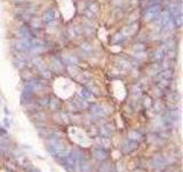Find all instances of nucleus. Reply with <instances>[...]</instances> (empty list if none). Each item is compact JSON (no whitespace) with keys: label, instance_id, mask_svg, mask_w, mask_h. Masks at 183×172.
Masks as SVG:
<instances>
[{"label":"nucleus","instance_id":"f257e3e1","mask_svg":"<svg viewBox=\"0 0 183 172\" xmlns=\"http://www.w3.org/2000/svg\"><path fill=\"white\" fill-rule=\"evenodd\" d=\"M160 13H161V5L160 4L149 6V7L146 9L144 19H146V21H153V20H156L158 16L160 15Z\"/></svg>","mask_w":183,"mask_h":172},{"label":"nucleus","instance_id":"f03ea898","mask_svg":"<svg viewBox=\"0 0 183 172\" xmlns=\"http://www.w3.org/2000/svg\"><path fill=\"white\" fill-rule=\"evenodd\" d=\"M56 19H57V13L53 8H48L42 14V22L46 23V24H52V23L55 22Z\"/></svg>","mask_w":183,"mask_h":172},{"label":"nucleus","instance_id":"7ed1b4c3","mask_svg":"<svg viewBox=\"0 0 183 172\" xmlns=\"http://www.w3.org/2000/svg\"><path fill=\"white\" fill-rule=\"evenodd\" d=\"M19 34L23 40H32V39L34 38L33 32L31 31V29L29 28V26H26V25H23L20 28Z\"/></svg>","mask_w":183,"mask_h":172},{"label":"nucleus","instance_id":"20e7f679","mask_svg":"<svg viewBox=\"0 0 183 172\" xmlns=\"http://www.w3.org/2000/svg\"><path fill=\"white\" fill-rule=\"evenodd\" d=\"M93 154H94V156H95V158L101 160V161H104V160L108 158V150L102 146L95 148V149L93 150Z\"/></svg>","mask_w":183,"mask_h":172},{"label":"nucleus","instance_id":"39448f33","mask_svg":"<svg viewBox=\"0 0 183 172\" xmlns=\"http://www.w3.org/2000/svg\"><path fill=\"white\" fill-rule=\"evenodd\" d=\"M171 22H172L173 26L176 28V29H180L183 24V15L182 13H179V14H174V15L171 16Z\"/></svg>","mask_w":183,"mask_h":172},{"label":"nucleus","instance_id":"423d86ee","mask_svg":"<svg viewBox=\"0 0 183 172\" xmlns=\"http://www.w3.org/2000/svg\"><path fill=\"white\" fill-rule=\"evenodd\" d=\"M138 147V143L136 141H133V140H128L125 145H124L123 149L125 150V153H132L133 150H135Z\"/></svg>","mask_w":183,"mask_h":172},{"label":"nucleus","instance_id":"0eeeda50","mask_svg":"<svg viewBox=\"0 0 183 172\" xmlns=\"http://www.w3.org/2000/svg\"><path fill=\"white\" fill-rule=\"evenodd\" d=\"M173 77V69H165L161 72H159L157 76V79L161 80V79H167V80H171Z\"/></svg>","mask_w":183,"mask_h":172},{"label":"nucleus","instance_id":"6e6552de","mask_svg":"<svg viewBox=\"0 0 183 172\" xmlns=\"http://www.w3.org/2000/svg\"><path fill=\"white\" fill-rule=\"evenodd\" d=\"M80 49L82 51V53H85V54L88 56L92 55L94 52L93 46H92V44H89V43H82L81 45H80Z\"/></svg>","mask_w":183,"mask_h":172},{"label":"nucleus","instance_id":"1a4fd4ad","mask_svg":"<svg viewBox=\"0 0 183 172\" xmlns=\"http://www.w3.org/2000/svg\"><path fill=\"white\" fill-rule=\"evenodd\" d=\"M165 53H166V49L164 48H159L157 49L156 52L153 53V55H152V59L155 61H163L166 57V55H165Z\"/></svg>","mask_w":183,"mask_h":172},{"label":"nucleus","instance_id":"9d476101","mask_svg":"<svg viewBox=\"0 0 183 172\" xmlns=\"http://www.w3.org/2000/svg\"><path fill=\"white\" fill-rule=\"evenodd\" d=\"M90 111H92V114H94V115H96V116H103L105 112L102 110V107L98 105H93L90 106Z\"/></svg>","mask_w":183,"mask_h":172},{"label":"nucleus","instance_id":"9b49d317","mask_svg":"<svg viewBox=\"0 0 183 172\" xmlns=\"http://www.w3.org/2000/svg\"><path fill=\"white\" fill-rule=\"evenodd\" d=\"M168 102H171V103H176V102L180 100V95L177 94V92H171V93L167 94V97H166Z\"/></svg>","mask_w":183,"mask_h":172},{"label":"nucleus","instance_id":"f8f14e48","mask_svg":"<svg viewBox=\"0 0 183 172\" xmlns=\"http://www.w3.org/2000/svg\"><path fill=\"white\" fill-rule=\"evenodd\" d=\"M69 34L71 36L72 38H78L80 34H81V29L79 26H71L69 29Z\"/></svg>","mask_w":183,"mask_h":172},{"label":"nucleus","instance_id":"ddd939ff","mask_svg":"<svg viewBox=\"0 0 183 172\" xmlns=\"http://www.w3.org/2000/svg\"><path fill=\"white\" fill-rule=\"evenodd\" d=\"M142 139V134L137 131H131L129 132V140H133V141H140Z\"/></svg>","mask_w":183,"mask_h":172},{"label":"nucleus","instance_id":"4468645a","mask_svg":"<svg viewBox=\"0 0 183 172\" xmlns=\"http://www.w3.org/2000/svg\"><path fill=\"white\" fill-rule=\"evenodd\" d=\"M49 106H50V108L54 109V110H59L61 107V103H60V101H59V99L53 97L52 100L49 99Z\"/></svg>","mask_w":183,"mask_h":172},{"label":"nucleus","instance_id":"2eb2a0df","mask_svg":"<svg viewBox=\"0 0 183 172\" xmlns=\"http://www.w3.org/2000/svg\"><path fill=\"white\" fill-rule=\"evenodd\" d=\"M126 39H127V37H126L123 32H120V34H118L117 36H115V38H113V43H115V44H123Z\"/></svg>","mask_w":183,"mask_h":172},{"label":"nucleus","instance_id":"dca6fc26","mask_svg":"<svg viewBox=\"0 0 183 172\" xmlns=\"http://www.w3.org/2000/svg\"><path fill=\"white\" fill-rule=\"evenodd\" d=\"M37 103L41 107H46V106H49V97H41L38 99Z\"/></svg>","mask_w":183,"mask_h":172},{"label":"nucleus","instance_id":"f3484780","mask_svg":"<svg viewBox=\"0 0 183 172\" xmlns=\"http://www.w3.org/2000/svg\"><path fill=\"white\" fill-rule=\"evenodd\" d=\"M80 95L82 97V99H89L92 97V92L87 87H82L80 90Z\"/></svg>","mask_w":183,"mask_h":172},{"label":"nucleus","instance_id":"a211bd4d","mask_svg":"<svg viewBox=\"0 0 183 172\" xmlns=\"http://www.w3.org/2000/svg\"><path fill=\"white\" fill-rule=\"evenodd\" d=\"M98 9H100V7H98V5H97L96 2H92V4H89V6H88V8H87V11H90V13L94 14V15L98 11Z\"/></svg>","mask_w":183,"mask_h":172},{"label":"nucleus","instance_id":"6ab92c4d","mask_svg":"<svg viewBox=\"0 0 183 172\" xmlns=\"http://www.w3.org/2000/svg\"><path fill=\"white\" fill-rule=\"evenodd\" d=\"M15 64H16V67L19 68V69H23V68H25L26 62L23 60V59L19 57V60H15Z\"/></svg>","mask_w":183,"mask_h":172},{"label":"nucleus","instance_id":"aec40b11","mask_svg":"<svg viewBox=\"0 0 183 172\" xmlns=\"http://www.w3.org/2000/svg\"><path fill=\"white\" fill-rule=\"evenodd\" d=\"M135 51H137V52H144V49H146V46L143 45V44H136L134 47Z\"/></svg>","mask_w":183,"mask_h":172},{"label":"nucleus","instance_id":"412c9836","mask_svg":"<svg viewBox=\"0 0 183 172\" xmlns=\"http://www.w3.org/2000/svg\"><path fill=\"white\" fill-rule=\"evenodd\" d=\"M110 165H105L104 161H103V165H101V170H100V172H110Z\"/></svg>","mask_w":183,"mask_h":172},{"label":"nucleus","instance_id":"4be33fe9","mask_svg":"<svg viewBox=\"0 0 183 172\" xmlns=\"http://www.w3.org/2000/svg\"><path fill=\"white\" fill-rule=\"evenodd\" d=\"M13 1H14V2H16V4H25L26 1H28V0H13Z\"/></svg>","mask_w":183,"mask_h":172},{"label":"nucleus","instance_id":"5701e85b","mask_svg":"<svg viewBox=\"0 0 183 172\" xmlns=\"http://www.w3.org/2000/svg\"><path fill=\"white\" fill-rule=\"evenodd\" d=\"M31 172H39V170H32Z\"/></svg>","mask_w":183,"mask_h":172}]
</instances>
